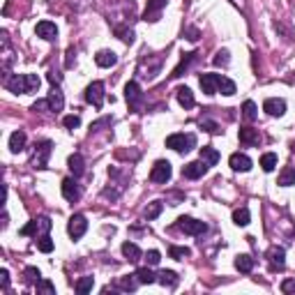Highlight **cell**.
<instances>
[{
  "instance_id": "15",
  "label": "cell",
  "mask_w": 295,
  "mask_h": 295,
  "mask_svg": "<svg viewBox=\"0 0 295 295\" xmlns=\"http://www.w3.org/2000/svg\"><path fill=\"white\" fill-rule=\"evenodd\" d=\"M198 83H201V90L205 95H214L219 90V74H201Z\"/></svg>"
},
{
  "instance_id": "43",
  "label": "cell",
  "mask_w": 295,
  "mask_h": 295,
  "mask_svg": "<svg viewBox=\"0 0 295 295\" xmlns=\"http://www.w3.org/2000/svg\"><path fill=\"white\" fill-rule=\"evenodd\" d=\"M62 125H65L67 129H77V127L81 125V118H79V115H67L65 120H62Z\"/></svg>"
},
{
  "instance_id": "34",
  "label": "cell",
  "mask_w": 295,
  "mask_h": 295,
  "mask_svg": "<svg viewBox=\"0 0 295 295\" xmlns=\"http://www.w3.org/2000/svg\"><path fill=\"white\" fill-rule=\"evenodd\" d=\"M136 274H129V277H122V279H118V288H122V290H136V286L141 284L138 279H134Z\"/></svg>"
},
{
  "instance_id": "53",
  "label": "cell",
  "mask_w": 295,
  "mask_h": 295,
  "mask_svg": "<svg viewBox=\"0 0 295 295\" xmlns=\"http://www.w3.org/2000/svg\"><path fill=\"white\" fill-rule=\"evenodd\" d=\"M109 122H111V118H104V120H99V122H93V125H90V129H93V131H97V129H99V127H104V125H109Z\"/></svg>"
},
{
  "instance_id": "9",
  "label": "cell",
  "mask_w": 295,
  "mask_h": 295,
  "mask_svg": "<svg viewBox=\"0 0 295 295\" xmlns=\"http://www.w3.org/2000/svg\"><path fill=\"white\" fill-rule=\"evenodd\" d=\"M166 3L169 0H148V7L145 12H143V21H159V17H162V10L166 7Z\"/></svg>"
},
{
  "instance_id": "13",
  "label": "cell",
  "mask_w": 295,
  "mask_h": 295,
  "mask_svg": "<svg viewBox=\"0 0 295 295\" xmlns=\"http://www.w3.org/2000/svg\"><path fill=\"white\" fill-rule=\"evenodd\" d=\"M62 196L71 203H77L79 198H81V187L74 182V178H65V180H62Z\"/></svg>"
},
{
  "instance_id": "36",
  "label": "cell",
  "mask_w": 295,
  "mask_h": 295,
  "mask_svg": "<svg viewBox=\"0 0 295 295\" xmlns=\"http://www.w3.org/2000/svg\"><path fill=\"white\" fill-rule=\"evenodd\" d=\"M93 286H95V279L93 277H81L77 281V293L79 295H86L88 290H93Z\"/></svg>"
},
{
  "instance_id": "31",
  "label": "cell",
  "mask_w": 295,
  "mask_h": 295,
  "mask_svg": "<svg viewBox=\"0 0 295 295\" xmlns=\"http://www.w3.org/2000/svg\"><path fill=\"white\" fill-rule=\"evenodd\" d=\"M261 169L265 171V173H270V171L277 169V155L274 153H265L261 157Z\"/></svg>"
},
{
  "instance_id": "12",
  "label": "cell",
  "mask_w": 295,
  "mask_h": 295,
  "mask_svg": "<svg viewBox=\"0 0 295 295\" xmlns=\"http://www.w3.org/2000/svg\"><path fill=\"white\" fill-rule=\"evenodd\" d=\"M35 33H37V37L46 39V42H53V39L58 37V28L51 21H39L37 26H35Z\"/></svg>"
},
{
  "instance_id": "48",
  "label": "cell",
  "mask_w": 295,
  "mask_h": 295,
  "mask_svg": "<svg viewBox=\"0 0 295 295\" xmlns=\"http://www.w3.org/2000/svg\"><path fill=\"white\" fill-rule=\"evenodd\" d=\"M115 33L120 35L122 42H127V44L134 42V33H131V30H122V28H115Z\"/></svg>"
},
{
  "instance_id": "28",
  "label": "cell",
  "mask_w": 295,
  "mask_h": 295,
  "mask_svg": "<svg viewBox=\"0 0 295 295\" xmlns=\"http://www.w3.org/2000/svg\"><path fill=\"white\" fill-rule=\"evenodd\" d=\"M194 58H196V53H185V55H182V60H180V65L175 67V69H173V74H171V77H173V79L182 77V71H187V67H189V65H191V62H194Z\"/></svg>"
},
{
  "instance_id": "5",
  "label": "cell",
  "mask_w": 295,
  "mask_h": 295,
  "mask_svg": "<svg viewBox=\"0 0 295 295\" xmlns=\"http://www.w3.org/2000/svg\"><path fill=\"white\" fill-rule=\"evenodd\" d=\"M175 226H178L182 233H187V235H203L205 231H208L205 222H198V219H194V217H180Z\"/></svg>"
},
{
  "instance_id": "20",
  "label": "cell",
  "mask_w": 295,
  "mask_h": 295,
  "mask_svg": "<svg viewBox=\"0 0 295 295\" xmlns=\"http://www.w3.org/2000/svg\"><path fill=\"white\" fill-rule=\"evenodd\" d=\"M175 97H178L180 106H185V109H194V104H196V99H194V93H191L187 86L178 88V90H175Z\"/></svg>"
},
{
  "instance_id": "47",
  "label": "cell",
  "mask_w": 295,
  "mask_h": 295,
  "mask_svg": "<svg viewBox=\"0 0 295 295\" xmlns=\"http://www.w3.org/2000/svg\"><path fill=\"white\" fill-rule=\"evenodd\" d=\"M201 127H205V131H210V134H219L222 131V127L217 122H210V120H201Z\"/></svg>"
},
{
  "instance_id": "37",
  "label": "cell",
  "mask_w": 295,
  "mask_h": 295,
  "mask_svg": "<svg viewBox=\"0 0 295 295\" xmlns=\"http://www.w3.org/2000/svg\"><path fill=\"white\" fill-rule=\"evenodd\" d=\"M39 86H42V81H39L37 74H26V95L28 93H37Z\"/></svg>"
},
{
  "instance_id": "19",
  "label": "cell",
  "mask_w": 295,
  "mask_h": 295,
  "mask_svg": "<svg viewBox=\"0 0 295 295\" xmlns=\"http://www.w3.org/2000/svg\"><path fill=\"white\" fill-rule=\"evenodd\" d=\"M46 99H49L51 111H53V113H58V111L65 109V95H62L60 88H55V86H53V90L49 93V97H46Z\"/></svg>"
},
{
  "instance_id": "16",
  "label": "cell",
  "mask_w": 295,
  "mask_h": 295,
  "mask_svg": "<svg viewBox=\"0 0 295 295\" xmlns=\"http://www.w3.org/2000/svg\"><path fill=\"white\" fill-rule=\"evenodd\" d=\"M229 164H231V169L233 171H242V173H247V171L252 169V159L247 157V155H242V153H233L229 157Z\"/></svg>"
},
{
  "instance_id": "2",
  "label": "cell",
  "mask_w": 295,
  "mask_h": 295,
  "mask_svg": "<svg viewBox=\"0 0 295 295\" xmlns=\"http://www.w3.org/2000/svg\"><path fill=\"white\" fill-rule=\"evenodd\" d=\"M51 219L49 217H39V219H33V222H28L26 226L21 229V235H35V238H42V235H49L51 231Z\"/></svg>"
},
{
  "instance_id": "22",
  "label": "cell",
  "mask_w": 295,
  "mask_h": 295,
  "mask_svg": "<svg viewBox=\"0 0 295 295\" xmlns=\"http://www.w3.org/2000/svg\"><path fill=\"white\" fill-rule=\"evenodd\" d=\"M95 62H97L99 67H113L115 62H118V55H115L113 51H99V53L95 55Z\"/></svg>"
},
{
  "instance_id": "11",
  "label": "cell",
  "mask_w": 295,
  "mask_h": 295,
  "mask_svg": "<svg viewBox=\"0 0 295 295\" xmlns=\"http://www.w3.org/2000/svg\"><path fill=\"white\" fill-rule=\"evenodd\" d=\"M125 97H127V102H129V106H134V109H138V106L143 104V93H141V88H138V83H134V81L127 83Z\"/></svg>"
},
{
  "instance_id": "42",
  "label": "cell",
  "mask_w": 295,
  "mask_h": 295,
  "mask_svg": "<svg viewBox=\"0 0 295 295\" xmlns=\"http://www.w3.org/2000/svg\"><path fill=\"white\" fill-rule=\"evenodd\" d=\"M229 60H231V58H229V51H226V49H222V51H217V55H214V65H217V67H226V65H229Z\"/></svg>"
},
{
  "instance_id": "49",
  "label": "cell",
  "mask_w": 295,
  "mask_h": 295,
  "mask_svg": "<svg viewBox=\"0 0 295 295\" xmlns=\"http://www.w3.org/2000/svg\"><path fill=\"white\" fill-rule=\"evenodd\" d=\"M39 277H42V274H39L37 268H26V279L28 281H39Z\"/></svg>"
},
{
  "instance_id": "39",
  "label": "cell",
  "mask_w": 295,
  "mask_h": 295,
  "mask_svg": "<svg viewBox=\"0 0 295 295\" xmlns=\"http://www.w3.org/2000/svg\"><path fill=\"white\" fill-rule=\"evenodd\" d=\"M37 249L42 254H51L53 252V240H51L49 235H42V238L37 240Z\"/></svg>"
},
{
  "instance_id": "41",
  "label": "cell",
  "mask_w": 295,
  "mask_h": 295,
  "mask_svg": "<svg viewBox=\"0 0 295 295\" xmlns=\"http://www.w3.org/2000/svg\"><path fill=\"white\" fill-rule=\"evenodd\" d=\"M162 208H164V205H162V203H159V201L150 203V205H148V208H145V219H155V217H159V212H162Z\"/></svg>"
},
{
  "instance_id": "26",
  "label": "cell",
  "mask_w": 295,
  "mask_h": 295,
  "mask_svg": "<svg viewBox=\"0 0 295 295\" xmlns=\"http://www.w3.org/2000/svg\"><path fill=\"white\" fill-rule=\"evenodd\" d=\"M201 159L205 162L208 166H214L219 162V153L214 150V148H210V145H205V148H201Z\"/></svg>"
},
{
  "instance_id": "18",
  "label": "cell",
  "mask_w": 295,
  "mask_h": 295,
  "mask_svg": "<svg viewBox=\"0 0 295 295\" xmlns=\"http://www.w3.org/2000/svg\"><path fill=\"white\" fill-rule=\"evenodd\" d=\"M240 143H245V145H258L261 143V134H258V129H252V127H240Z\"/></svg>"
},
{
  "instance_id": "45",
  "label": "cell",
  "mask_w": 295,
  "mask_h": 295,
  "mask_svg": "<svg viewBox=\"0 0 295 295\" xmlns=\"http://www.w3.org/2000/svg\"><path fill=\"white\" fill-rule=\"evenodd\" d=\"M33 111H39V113H44V111H51L49 99H37V102L33 104Z\"/></svg>"
},
{
  "instance_id": "30",
  "label": "cell",
  "mask_w": 295,
  "mask_h": 295,
  "mask_svg": "<svg viewBox=\"0 0 295 295\" xmlns=\"http://www.w3.org/2000/svg\"><path fill=\"white\" fill-rule=\"evenodd\" d=\"M279 185L281 187H290V185H295V169H290V166H286L281 173H279Z\"/></svg>"
},
{
  "instance_id": "52",
  "label": "cell",
  "mask_w": 295,
  "mask_h": 295,
  "mask_svg": "<svg viewBox=\"0 0 295 295\" xmlns=\"http://www.w3.org/2000/svg\"><path fill=\"white\" fill-rule=\"evenodd\" d=\"M74 62H77V51L69 49V51H67V60H65V65H67V67H74Z\"/></svg>"
},
{
  "instance_id": "6",
  "label": "cell",
  "mask_w": 295,
  "mask_h": 295,
  "mask_svg": "<svg viewBox=\"0 0 295 295\" xmlns=\"http://www.w3.org/2000/svg\"><path fill=\"white\" fill-rule=\"evenodd\" d=\"M150 180L157 182V185H164V182L171 180V164L166 162V159H159V162H155L153 171H150Z\"/></svg>"
},
{
  "instance_id": "38",
  "label": "cell",
  "mask_w": 295,
  "mask_h": 295,
  "mask_svg": "<svg viewBox=\"0 0 295 295\" xmlns=\"http://www.w3.org/2000/svg\"><path fill=\"white\" fill-rule=\"evenodd\" d=\"M189 254H191L189 247H171V249H169V256L175 258V261H185Z\"/></svg>"
},
{
  "instance_id": "3",
  "label": "cell",
  "mask_w": 295,
  "mask_h": 295,
  "mask_svg": "<svg viewBox=\"0 0 295 295\" xmlns=\"http://www.w3.org/2000/svg\"><path fill=\"white\" fill-rule=\"evenodd\" d=\"M49 155H51V141L35 143V150H33V157H30V164H33L35 169H46Z\"/></svg>"
},
{
  "instance_id": "54",
  "label": "cell",
  "mask_w": 295,
  "mask_h": 295,
  "mask_svg": "<svg viewBox=\"0 0 295 295\" xmlns=\"http://www.w3.org/2000/svg\"><path fill=\"white\" fill-rule=\"evenodd\" d=\"M187 35H189L187 39H191V42H196V39H198V33L194 30V28H189V30H187Z\"/></svg>"
},
{
  "instance_id": "32",
  "label": "cell",
  "mask_w": 295,
  "mask_h": 295,
  "mask_svg": "<svg viewBox=\"0 0 295 295\" xmlns=\"http://www.w3.org/2000/svg\"><path fill=\"white\" fill-rule=\"evenodd\" d=\"M235 83L231 81V79H226V77H219V93L222 95H226V97H231V95H235Z\"/></svg>"
},
{
  "instance_id": "51",
  "label": "cell",
  "mask_w": 295,
  "mask_h": 295,
  "mask_svg": "<svg viewBox=\"0 0 295 295\" xmlns=\"http://www.w3.org/2000/svg\"><path fill=\"white\" fill-rule=\"evenodd\" d=\"M49 81L53 83V86H58V83L62 81V74H60V71H55V69H51L49 71Z\"/></svg>"
},
{
  "instance_id": "24",
  "label": "cell",
  "mask_w": 295,
  "mask_h": 295,
  "mask_svg": "<svg viewBox=\"0 0 295 295\" xmlns=\"http://www.w3.org/2000/svg\"><path fill=\"white\" fill-rule=\"evenodd\" d=\"M254 263L256 261H254L249 254H240V256H235V268L240 270V272H245V274L254 270Z\"/></svg>"
},
{
  "instance_id": "1",
  "label": "cell",
  "mask_w": 295,
  "mask_h": 295,
  "mask_svg": "<svg viewBox=\"0 0 295 295\" xmlns=\"http://www.w3.org/2000/svg\"><path fill=\"white\" fill-rule=\"evenodd\" d=\"M166 148L185 155V153H189L191 148H196V136L194 134H171L166 138Z\"/></svg>"
},
{
  "instance_id": "8",
  "label": "cell",
  "mask_w": 295,
  "mask_h": 295,
  "mask_svg": "<svg viewBox=\"0 0 295 295\" xmlns=\"http://www.w3.org/2000/svg\"><path fill=\"white\" fill-rule=\"evenodd\" d=\"M5 88L14 95H26V74H5Z\"/></svg>"
},
{
  "instance_id": "4",
  "label": "cell",
  "mask_w": 295,
  "mask_h": 295,
  "mask_svg": "<svg viewBox=\"0 0 295 295\" xmlns=\"http://www.w3.org/2000/svg\"><path fill=\"white\" fill-rule=\"evenodd\" d=\"M86 102L93 104L95 109H102L104 106V83L102 81H93L86 88Z\"/></svg>"
},
{
  "instance_id": "7",
  "label": "cell",
  "mask_w": 295,
  "mask_h": 295,
  "mask_svg": "<svg viewBox=\"0 0 295 295\" xmlns=\"http://www.w3.org/2000/svg\"><path fill=\"white\" fill-rule=\"evenodd\" d=\"M86 231H88V219L83 217V214H71L69 224H67V233H69L74 240H79V238H83Z\"/></svg>"
},
{
  "instance_id": "35",
  "label": "cell",
  "mask_w": 295,
  "mask_h": 295,
  "mask_svg": "<svg viewBox=\"0 0 295 295\" xmlns=\"http://www.w3.org/2000/svg\"><path fill=\"white\" fill-rule=\"evenodd\" d=\"M249 219H252V214H249V210H247V208H238L233 212V222L238 226H247V224H249Z\"/></svg>"
},
{
  "instance_id": "46",
  "label": "cell",
  "mask_w": 295,
  "mask_h": 295,
  "mask_svg": "<svg viewBox=\"0 0 295 295\" xmlns=\"http://www.w3.org/2000/svg\"><path fill=\"white\" fill-rule=\"evenodd\" d=\"M281 290L288 295H295V279H284L281 281Z\"/></svg>"
},
{
  "instance_id": "10",
  "label": "cell",
  "mask_w": 295,
  "mask_h": 295,
  "mask_svg": "<svg viewBox=\"0 0 295 295\" xmlns=\"http://www.w3.org/2000/svg\"><path fill=\"white\" fill-rule=\"evenodd\" d=\"M208 173V164L205 162H191V164H187L185 169H182V175H185L187 180H198L201 175H205Z\"/></svg>"
},
{
  "instance_id": "25",
  "label": "cell",
  "mask_w": 295,
  "mask_h": 295,
  "mask_svg": "<svg viewBox=\"0 0 295 295\" xmlns=\"http://www.w3.org/2000/svg\"><path fill=\"white\" fill-rule=\"evenodd\" d=\"M157 281L162 286H169V288H173V286H178V281H180V279H178V274H175L173 270H162V272L157 274Z\"/></svg>"
},
{
  "instance_id": "40",
  "label": "cell",
  "mask_w": 295,
  "mask_h": 295,
  "mask_svg": "<svg viewBox=\"0 0 295 295\" xmlns=\"http://www.w3.org/2000/svg\"><path fill=\"white\" fill-rule=\"evenodd\" d=\"M37 293L55 295V286H53V284H51L49 279H39V281H37Z\"/></svg>"
},
{
  "instance_id": "27",
  "label": "cell",
  "mask_w": 295,
  "mask_h": 295,
  "mask_svg": "<svg viewBox=\"0 0 295 295\" xmlns=\"http://www.w3.org/2000/svg\"><path fill=\"white\" fill-rule=\"evenodd\" d=\"M122 254H125L127 261H131V263H136L138 258H141V249H138L134 242H125V245H122Z\"/></svg>"
},
{
  "instance_id": "21",
  "label": "cell",
  "mask_w": 295,
  "mask_h": 295,
  "mask_svg": "<svg viewBox=\"0 0 295 295\" xmlns=\"http://www.w3.org/2000/svg\"><path fill=\"white\" fill-rule=\"evenodd\" d=\"M67 164H69V171L74 178H81L83 171H86V164H83V157L79 153H74L69 159H67Z\"/></svg>"
},
{
  "instance_id": "44",
  "label": "cell",
  "mask_w": 295,
  "mask_h": 295,
  "mask_svg": "<svg viewBox=\"0 0 295 295\" xmlns=\"http://www.w3.org/2000/svg\"><path fill=\"white\" fill-rule=\"evenodd\" d=\"M145 261H148V265H157V263L162 261V256H159L157 249H150V252L145 254Z\"/></svg>"
},
{
  "instance_id": "29",
  "label": "cell",
  "mask_w": 295,
  "mask_h": 295,
  "mask_svg": "<svg viewBox=\"0 0 295 295\" xmlns=\"http://www.w3.org/2000/svg\"><path fill=\"white\" fill-rule=\"evenodd\" d=\"M242 115H245V120H249V122H254L258 118V109L252 99H247L245 104H242Z\"/></svg>"
},
{
  "instance_id": "17",
  "label": "cell",
  "mask_w": 295,
  "mask_h": 295,
  "mask_svg": "<svg viewBox=\"0 0 295 295\" xmlns=\"http://www.w3.org/2000/svg\"><path fill=\"white\" fill-rule=\"evenodd\" d=\"M263 111L268 115H284L286 113V102L284 99H277V97H270V99H265V104H263Z\"/></svg>"
},
{
  "instance_id": "33",
  "label": "cell",
  "mask_w": 295,
  "mask_h": 295,
  "mask_svg": "<svg viewBox=\"0 0 295 295\" xmlns=\"http://www.w3.org/2000/svg\"><path fill=\"white\" fill-rule=\"evenodd\" d=\"M136 279L141 281V284H155V281H157V274H153V270L150 268H138L136 270Z\"/></svg>"
},
{
  "instance_id": "14",
  "label": "cell",
  "mask_w": 295,
  "mask_h": 295,
  "mask_svg": "<svg viewBox=\"0 0 295 295\" xmlns=\"http://www.w3.org/2000/svg\"><path fill=\"white\" fill-rule=\"evenodd\" d=\"M268 261H270V268L272 270H281L286 263V252L284 247H270L268 249Z\"/></svg>"
},
{
  "instance_id": "23",
  "label": "cell",
  "mask_w": 295,
  "mask_h": 295,
  "mask_svg": "<svg viewBox=\"0 0 295 295\" xmlns=\"http://www.w3.org/2000/svg\"><path fill=\"white\" fill-rule=\"evenodd\" d=\"M23 148H26V131H14L10 136V150L12 153H21Z\"/></svg>"
},
{
  "instance_id": "50",
  "label": "cell",
  "mask_w": 295,
  "mask_h": 295,
  "mask_svg": "<svg viewBox=\"0 0 295 295\" xmlns=\"http://www.w3.org/2000/svg\"><path fill=\"white\" fill-rule=\"evenodd\" d=\"M0 286H3V288H10V272H7V270H0Z\"/></svg>"
}]
</instances>
